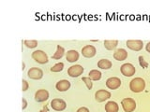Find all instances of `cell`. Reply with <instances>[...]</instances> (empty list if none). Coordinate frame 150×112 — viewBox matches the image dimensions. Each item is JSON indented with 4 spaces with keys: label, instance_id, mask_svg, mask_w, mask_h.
Wrapping results in <instances>:
<instances>
[{
    "label": "cell",
    "instance_id": "ba28073f",
    "mask_svg": "<svg viewBox=\"0 0 150 112\" xmlns=\"http://www.w3.org/2000/svg\"><path fill=\"white\" fill-rule=\"evenodd\" d=\"M126 44L128 46V48L135 51L141 50L144 47V43L142 40H128Z\"/></svg>",
    "mask_w": 150,
    "mask_h": 112
},
{
    "label": "cell",
    "instance_id": "277c9868",
    "mask_svg": "<svg viewBox=\"0 0 150 112\" xmlns=\"http://www.w3.org/2000/svg\"><path fill=\"white\" fill-rule=\"evenodd\" d=\"M83 72V67L80 64L71 65L68 69V75L71 78H77L80 75H82Z\"/></svg>",
    "mask_w": 150,
    "mask_h": 112
},
{
    "label": "cell",
    "instance_id": "9a60e30c",
    "mask_svg": "<svg viewBox=\"0 0 150 112\" xmlns=\"http://www.w3.org/2000/svg\"><path fill=\"white\" fill-rule=\"evenodd\" d=\"M56 89L59 91V92H65L69 89L70 87V82L67 79H62V80H59L55 85Z\"/></svg>",
    "mask_w": 150,
    "mask_h": 112
},
{
    "label": "cell",
    "instance_id": "d6986e66",
    "mask_svg": "<svg viewBox=\"0 0 150 112\" xmlns=\"http://www.w3.org/2000/svg\"><path fill=\"white\" fill-rule=\"evenodd\" d=\"M117 45H118V41L117 40H105L104 41V47L105 49L112 50H115Z\"/></svg>",
    "mask_w": 150,
    "mask_h": 112
},
{
    "label": "cell",
    "instance_id": "4316f807",
    "mask_svg": "<svg viewBox=\"0 0 150 112\" xmlns=\"http://www.w3.org/2000/svg\"><path fill=\"white\" fill-rule=\"evenodd\" d=\"M77 112H89V109L86 108V107H80V108L77 110Z\"/></svg>",
    "mask_w": 150,
    "mask_h": 112
},
{
    "label": "cell",
    "instance_id": "f1b7e54d",
    "mask_svg": "<svg viewBox=\"0 0 150 112\" xmlns=\"http://www.w3.org/2000/svg\"><path fill=\"white\" fill-rule=\"evenodd\" d=\"M145 49H146V50L150 53V42H148V43L146 44V46H145Z\"/></svg>",
    "mask_w": 150,
    "mask_h": 112
},
{
    "label": "cell",
    "instance_id": "7c38bea8",
    "mask_svg": "<svg viewBox=\"0 0 150 112\" xmlns=\"http://www.w3.org/2000/svg\"><path fill=\"white\" fill-rule=\"evenodd\" d=\"M111 97V92L106 90H98L95 93V98L98 102H103Z\"/></svg>",
    "mask_w": 150,
    "mask_h": 112
},
{
    "label": "cell",
    "instance_id": "8fae6325",
    "mask_svg": "<svg viewBox=\"0 0 150 112\" xmlns=\"http://www.w3.org/2000/svg\"><path fill=\"white\" fill-rule=\"evenodd\" d=\"M49 98V92L45 89L38 90L35 93V100L37 102H44Z\"/></svg>",
    "mask_w": 150,
    "mask_h": 112
},
{
    "label": "cell",
    "instance_id": "f546056e",
    "mask_svg": "<svg viewBox=\"0 0 150 112\" xmlns=\"http://www.w3.org/2000/svg\"><path fill=\"white\" fill-rule=\"evenodd\" d=\"M22 66H23V67H22V69H23H23H25V63H23V64H22Z\"/></svg>",
    "mask_w": 150,
    "mask_h": 112
},
{
    "label": "cell",
    "instance_id": "44dd1931",
    "mask_svg": "<svg viewBox=\"0 0 150 112\" xmlns=\"http://www.w3.org/2000/svg\"><path fill=\"white\" fill-rule=\"evenodd\" d=\"M63 68H64V64L57 63V64H55L53 67H51V71L52 72H60V71H62Z\"/></svg>",
    "mask_w": 150,
    "mask_h": 112
},
{
    "label": "cell",
    "instance_id": "7a4b0ae2",
    "mask_svg": "<svg viewBox=\"0 0 150 112\" xmlns=\"http://www.w3.org/2000/svg\"><path fill=\"white\" fill-rule=\"evenodd\" d=\"M32 58L34 59L37 63L41 64H46L47 62H48V55H47L43 50H40L33 51Z\"/></svg>",
    "mask_w": 150,
    "mask_h": 112
},
{
    "label": "cell",
    "instance_id": "9c48e42d",
    "mask_svg": "<svg viewBox=\"0 0 150 112\" xmlns=\"http://www.w3.org/2000/svg\"><path fill=\"white\" fill-rule=\"evenodd\" d=\"M96 52V48L92 45H86L82 49V54L86 58H91L93 56H95Z\"/></svg>",
    "mask_w": 150,
    "mask_h": 112
},
{
    "label": "cell",
    "instance_id": "7402d4cb",
    "mask_svg": "<svg viewBox=\"0 0 150 112\" xmlns=\"http://www.w3.org/2000/svg\"><path fill=\"white\" fill-rule=\"evenodd\" d=\"M25 45L27 47V48H30V49H34L38 46V41L37 40H25Z\"/></svg>",
    "mask_w": 150,
    "mask_h": 112
},
{
    "label": "cell",
    "instance_id": "e0dca14e",
    "mask_svg": "<svg viewBox=\"0 0 150 112\" xmlns=\"http://www.w3.org/2000/svg\"><path fill=\"white\" fill-rule=\"evenodd\" d=\"M65 54V50L62 46H60V45H57L56 46V51L54 52V54L52 56V58L54 59V60H59L61 59L64 56Z\"/></svg>",
    "mask_w": 150,
    "mask_h": 112
},
{
    "label": "cell",
    "instance_id": "3957f363",
    "mask_svg": "<svg viewBox=\"0 0 150 112\" xmlns=\"http://www.w3.org/2000/svg\"><path fill=\"white\" fill-rule=\"evenodd\" d=\"M121 105L126 112H132L136 108V103L132 98H124L121 102Z\"/></svg>",
    "mask_w": 150,
    "mask_h": 112
},
{
    "label": "cell",
    "instance_id": "8992f818",
    "mask_svg": "<svg viewBox=\"0 0 150 112\" xmlns=\"http://www.w3.org/2000/svg\"><path fill=\"white\" fill-rule=\"evenodd\" d=\"M120 70H121V73L126 77L133 76V75L135 74V71H136V69H135V67L133 66V65L131 64H129V63L122 64Z\"/></svg>",
    "mask_w": 150,
    "mask_h": 112
},
{
    "label": "cell",
    "instance_id": "52a82bcc",
    "mask_svg": "<svg viewBox=\"0 0 150 112\" xmlns=\"http://www.w3.org/2000/svg\"><path fill=\"white\" fill-rule=\"evenodd\" d=\"M27 75H28V77L32 79H40L43 77V71H42L40 68L32 67L28 70Z\"/></svg>",
    "mask_w": 150,
    "mask_h": 112
},
{
    "label": "cell",
    "instance_id": "484cf974",
    "mask_svg": "<svg viewBox=\"0 0 150 112\" xmlns=\"http://www.w3.org/2000/svg\"><path fill=\"white\" fill-rule=\"evenodd\" d=\"M22 102H23V106H22V108H23V109H25V108H26V106H27V102H26V100L25 99V98H23Z\"/></svg>",
    "mask_w": 150,
    "mask_h": 112
},
{
    "label": "cell",
    "instance_id": "ac0fdd59",
    "mask_svg": "<svg viewBox=\"0 0 150 112\" xmlns=\"http://www.w3.org/2000/svg\"><path fill=\"white\" fill-rule=\"evenodd\" d=\"M98 66L101 69H110L112 67V62L107 59H101L98 62Z\"/></svg>",
    "mask_w": 150,
    "mask_h": 112
},
{
    "label": "cell",
    "instance_id": "83f0119b",
    "mask_svg": "<svg viewBox=\"0 0 150 112\" xmlns=\"http://www.w3.org/2000/svg\"><path fill=\"white\" fill-rule=\"evenodd\" d=\"M40 112H49L48 107H47V106H43V108H42Z\"/></svg>",
    "mask_w": 150,
    "mask_h": 112
},
{
    "label": "cell",
    "instance_id": "6da1fadb",
    "mask_svg": "<svg viewBox=\"0 0 150 112\" xmlns=\"http://www.w3.org/2000/svg\"><path fill=\"white\" fill-rule=\"evenodd\" d=\"M129 88L133 92H141L145 88V81L142 78H135L130 81Z\"/></svg>",
    "mask_w": 150,
    "mask_h": 112
},
{
    "label": "cell",
    "instance_id": "30bf717a",
    "mask_svg": "<svg viewBox=\"0 0 150 112\" xmlns=\"http://www.w3.org/2000/svg\"><path fill=\"white\" fill-rule=\"evenodd\" d=\"M120 85H121L120 78H116V77L110 78L106 80V86L109 89H111V90H115V89L119 88Z\"/></svg>",
    "mask_w": 150,
    "mask_h": 112
},
{
    "label": "cell",
    "instance_id": "5bb4252c",
    "mask_svg": "<svg viewBox=\"0 0 150 112\" xmlns=\"http://www.w3.org/2000/svg\"><path fill=\"white\" fill-rule=\"evenodd\" d=\"M128 57V52L124 49H118L115 51L114 58L117 61H124Z\"/></svg>",
    "mask_w": 150,
    "mask_h": 112
},
{
    "label": "cell",
    "instance_id": "4fadbf2b",
    "mask_svg": "<svg viewBox=\"0 0 150 112\" xmlns=\"http://www.w3.org/2000/svg\"><path fill=\"white\" fill-rule=\"evenodd\" d=\"M66 59L69 63H74L78 61L79 59V53L77 50H68V52H66Z\"/></svg>",
    "mask_w": 150,
    "mask_h": 112
},
{
    "label": "cell",
    "instance_id": "2e32d148",
    "mask_svg": "<svg viewBox=\"0 0 150 112\" xmlns=\"http://www.w3.org/2000/svg\"><path fill=\"white\" fill-rule=\"evenodd\" d=\"M118 105L114 101H109L105 105V111L106 112H118Z\"/></svg>",
    "mask_w": 150,
    "mask_h": 112
},
{
    "label": "cell",
    "instance_id": "ffe728a7",
    "mask_svg": "<svg viewBox=\"0 0 150 112\" xmlns=\"http://www.w3.org/2000/svg\"><path fill=\"white\" fill-rule=\"evenodd\" d=\"M88 75H89V78H90L92 80H100V79L101 78V73L96 69L91 70Z\"/></svg>",
    "mask_w": 150,
    "mask_h": 112
},
{
    "label": "cell",
    "instance_id": "cb8c5ba5",
    "mask_svg": "<svg viewBox=\"0 0 150 112\" xmlns=\"http://www.w3.org/2000/svg\"><path fill=\"white\" fill-rule=\"evenodd\" d=\"M28 87H29V84H28V82L25 80V79H23V81H22V90H23V92L27 91Z\"/></svg>",
    "mask_w": 150,
    "mask_h": 112
},
{
    "label": "cell",
    "instance_id": "5b68a950",
    "mask_svg": "<svg viewBox=\"0 0 150 112\" xmlns=\"http://www.w3.org/2000/svg\"><path fill=\"white\" fill-rule=\"evenodd\" d=\"M51 106L52 108L56 111H62L67 107V104H66V102L64 100L59 99V98H55V99L52 100Z\"/></svg>",
    "mask_w": 150,
    "mask_h": 112
},
{
    "label": "cell",
    "instance_id": "603a6c76",
    "mask_svg": "<svg viewBox=\"0 0 150 112\" xmlns=\"http://www.w3.org/2000/svg\"><path fill=\"white\" fill-rule=\"evenodd\" d=\"M83 81L86 83V87L89 89V90H91L92 87H93V84H92V81H91V78L89 77H83Z\"/></svg>",
    "mask_w": 150,
    "mask_h": 112
},
{
    "label": "cell",
    "instance_id": "d4e9b609",
    "mask_svg": "<svg viewBox=\"0 0 150 112\" xmlns=\"http://www.w3.org/2000/svg\"><path fill=\"white\" fill-rule=\"evenodd\" d=\"M139 61H140V64H141V65H142L143 67H147V63H145L144 62V58H143V56H140L139 57Z\"/></svg>",
    "mask_w": 150,
    "mask_h": 112
}]
</instances>
